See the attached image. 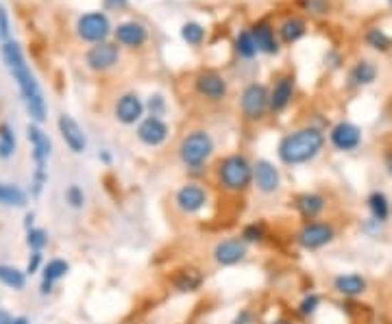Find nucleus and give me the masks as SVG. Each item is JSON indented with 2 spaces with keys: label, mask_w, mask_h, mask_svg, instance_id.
Masks as SVG:
<instances>
[{
  "label": "nucleus",
  "mask_w": 392,
  "mask_h": 324,
  "mask_svg": "<svg viewBox=\"0 0 392 324\" xmlns=\"http://www.w3.org/2000/svg\"><path fill=\"white\" fill-rule=\"evenodd\" d=\"M336 237V229L329 225V222H318V220H312V222H305L301 227V231L297 233V242L301 248L305 250H318L327 244H332Z\"/></svg>",
  "instance_id": "12"
},
{
  "label": "nucleus",
  "mask_w": 392,
  "mask_h": 324,
  "mask_svg": "<svg viewBox=\"0 0 392 324\" xmlns=\"http://www.w3.org/2000/svg\"><path fill=\"white\" fill-rule=\"evenodd\" d=\"M246 257V242L242 237H229L216 244L213 259L218 266H235Z\"/></svg>",
  "instance_id": "20"
},
{
  "label": "nucleus",
  "mask_w": 392,
  "mask_h": 324,
  "mask_svg": "<svg viewBox=\"0 0 392 324\" xmlns=\"http://www.w3.org/2000/svg\"><path fill=\"white\" fill-rule=\"evenodd\" d=\"M242 239L248 244V242H262L264 239V227L262 225H246L244 231H242Z\"/></svg>",
  "instance_id": "37"
},
{
  "label": "nucleus",
  "mask_w": 392,
  "mask_h": 324,
  "mask_svg": "<svg viewBox=\"0 0 392 324\" xmlns=\"http://www.w3.org/2000/svg\"><path fill=\"white\" fill-rule=\"evenodd\" d=\"M16 153V135L9 124H0V157L9 159Z\"/></svg>",
  "instance_id": "33"
},
{
  "label": "nucleus",
  "mask_w": 392,
  "mask_h": 324,
  "mask_svg": "<svg viewBox=\"0 0 392 324\" xmlns=\"http://www.w3.org/2000/svg\"><path fill=\"white\" fill-rule=\"evenodd\" d=\"M26 244L33 253H40V250L46 246V233L42 229H31L28 231V237H26Z\"/></svg>",
  "instance_id": "36"
},
{
  "label": "nucleus",
  "mask_w": 392,
  "mask_h": 324,
  "mask_svg": "<svg viewBox=\"0 0 392 324\" xmlns=\"http://www.w3.org/2000/svg\"><path fill=\"white\" fill-rule=\"evenodd\" d=\"M307 31H309V22L301 14H290L277 22V35L281 46H295L305 38Z\"/></svg>",
  "instance_id": "16"
},
{
  "label": "nucleus",
  "mask_w": 392,
  "mask_h": 324,
  "mask_svg": "<svg viewBox=\"0 0 392 324\" xmlns=\"http://www.w3.org/2000/svg\"><path fill=\"white\" fill-rule=\"evenodd\" d=\"M297 7L303 16L309 18H327L334 14L332 0H297Z\"/></svg>",
  "instance_id": "27"
},
{
  "label": "nucleus",
  "mask_w": 392,
  "mask_h": 324,
  "mask_svg": "<svg viewBox=\"0 0 392 324\" xmlns=\"http://www.w3.org/2000/svg\"><path fill=\"white\" fill-rule=\"evenodd\" d=\"M364 44L373 48L375 53H390L392 50V38L381 26H369L364 31Z\"/></svg>",
  "instance_id": "26"
},
{
  "label": "nucleus",
  "mask_w": 392,
  "mask_h": 324,
  "mask_svg": "<svg viewBox=\"0 0 392 324\" xmlns=\"http://www.w3.org/2000/svg\"><path fill=\"white\" fill-rule=\"evenodd\" d=\"M366 205L375 222H386L390 218V200L383 192H373L366 198Z\"/></svg>",
  "instance_id": "28"
},
{
  "label": "nucleus",
  "mask_w": 392,
  "mask_h": 324,
  "mask_svg": "<svg viewBox=\"0 0 392 324\" xmlns=\"http://www.w3.org/2000/svg\"><path fill=\"white\" fill-rule=\"evenodd\" d=\"M0 281L11 287V290H22L24 287V274L11 266H0Z\"/></svg>",
  "instance_id": "34"
},
{
  "label": "nucleus",
  "mask_w": 392,
  "mask_h": 324,
  "mask_svg": "<svg viewBox=\"0 0 392 324\" xmlns=\"http://www.w3.org/2000/svg\"><path fill=\"white\" fill-rule=\"evenodd\" d=\"M318 305H320V298H318L316 294H309V296H305V298L301 301L299 311H301L303 315H312V313H316Z\"/></svg>",
  "instance_id": "38"
},
{
  "label": "nucleus",
  "mask_w": 392,
  "mask_h": 324,
  "mask_svg": "<svg viewBox=\"0 0 392 324\" xmlns=\"http://www.w3.org/2000/svg\"><path fill=\"white\" fill-rule=\"evenodd\" d=\"M170 135V126L164 122V118H155V116H147L137 124V139L147 146L155 148L161 146V144L168 139Z\"/></svg>",
  "instance_id": "17"
},
{
  "label": "nucleus",
  "mask_w": 392,
  "mask_h": 324,
  "mask_svg": "<svg viewBox=\"0 0 392 324\" xmlns=\"http://www.w3.org/2000/svg\"><path fill=\"white\" fill-rule=\"evenodd\" d=\"M240 112L248 122H260L270 114V87L264 83H248L240 94Z\"/></svg>",
  "instance_id": "5"
},
{
  "label": "nucleus",
  "mask_w": 392,
  "mask_h": 324,
  "mask_svg": "<svg viewBox=\"0 0 392 324\" xmlns=\"http://www.w3.org/2000/svg\"><path fill=\"white\" fill-rule=\"evenodd\" d=\"M0 202L9 207H24L26 205V194L11 183H0Z\"/></svg>",
  "instance_id": "32"
},
{
  "label": "nucleus",
  "mask_w": 392,
  "mask_h": 324,
  "mask_svg": "<svg viewBox=\"0 0 392 324\" xmlns=\"http://www.w3.org/2000/svg\"><path fill=\"white\" fill-rule=\"evenodd\" d=\"M268 324H292V322H288V320H272V322H268Z\"/></svg>",
  "instance_id": "46"
},
{
  "label": "nucleus",
  "mask_w": 392,
  "mask_h": 324,
  "mask_svg": "<svg viewBox=\"0 0 392 324\" xmlns=\"http://www.w3.org/2000/svg\"><path fill=\"white\" fill-rule=\"evenodd\" d=\"M216 178L225 192L242 194L253 185V163L240 153L227 155L216 166Z\"/></svg>",
  "instance_id": "3"
},
{
  "label": "nucleus",
  "mask_w": 392,
  "mask_h": 324,
  "mask_svg": "<svg viewBox=\"0 0 392 324\" xmlns=\"http://www.w3.org/2000/svg\"><path fill=\"white\" fill-rule=\"evenodd\" d=\"M168 109V104H166V98L161 94H153L147 102V112L149 116H155V118H161Z\"/></svg>",
  "instance_id": "35"
},
{
  "label": "nucleus",
  "mask_w": 392,
  "mask_h": 324,
  "mask_svg": "<svg viewBox=\"0 0 392 324\" xmlns=\"http://www.w3.org/2000/svg\"><path fill=\"white\" fill-rule=\"evenodd\" d=\"M233 53L238 55V59L242 61H253L260 50H258V44L253 40V33H251V26H246V28H240L235 33V38H233Z\"/></svg>",
  "instance_id": "24"
},
{
  "label": "nucleus",
  "mask_w": 392,
  "mask_h": 324,
  "mask_svg": "<svg viewBox=\"0 0 392 324\" xmlns=\"http://www.w3.org/2000/svg\"><path fill=\"white\" fill-rule=\"evenodd\" d=\"M325 148V133L320 126L307 124L297 131H290L281 137L277 155L286 166H303L314 161Z\"/></svg>",
  "instance_id": "2"
},
{
  "label": "nucleus",
  "mask_w": 392,
  "mask_h": 324,
  "mask_svg": "<svg viewBox=\"0 0 392 324\" xmlns=\"http://www.w3.org/2000/svg\"><path fill=\"white\" fill-rule=\"evenodd\" d=\"M383 168H386V172H388L390 178H392V148H388V151L383 153Z\"/></svg>",
  "instance_id": "43"
},
{
  "label": "nucleus",
  "mask_w": 392,
  "mask_h": 324,
  "mask_svg": "<svg viewBox=\"0 0 392 324\" xmlns=\"http://www.w3.org/2000/svg\"><path fill=\"white\" fill-rule=\"evenodd\" d=\"M68 264L63 259H53L46 268H44V281H42V294H48L53 290V283L59 281L61 276H65L68 272Z\"/></svg>",
  "instance_id": "30"
},
{
  "label": "nucleus",
  "mask_w": 392,
  "mask_h": 324,
  "mask_svg": "<svg viewBox=\"0 0 392 324\" xmlns=\"http://www.w3.org/2000/svg\"><path fill=\"white\" fill-rule=\"evenodd\" d=\"M377 75H379V68L375 65V61L371 59H358L346 75V85L351 90H362V87H369L377 81Z\"/></svg>",
  "instance_id": "21"
},
{
  "label": "nucleus",
  "mask_w": 392,
  "mask_h": 324,
  "mask_svg": "<svg viewBox=\"0 0 392 324\" xmlns=\"http://www.w3.org/2000/svg\"><path fill=\"white\" fill-rule=\"evenodd\" d=\"M31 148H33V159H35V178H33V194L38 196L46 183V159L51 155V139L48 135L38 126V124H28L26 129Z\"/></svg>",
  "instance_id": "7"
},
{
  "label": "nucleus",
  "mask_w": 392,
  "mask_h": 324,
  "mask_svg": "<svg viewBox=\"0 0 392 324\" xmlns=\"http://www.w3.org/2000/svg\"><path fill=\"white\" fill-rule=\"evenodd\" d=\"M205 38H207V28H205L201 22H186V24L181 26V40H184L188 46H192V48L203 46Z\"/></svg>",
  "instance_id": "31"
},
{
  "label": "nucleus",
  "mask_w": 392,
  "mask_h": 324,
  "mask_svg": "<svg viewBox=\"0 0 392 324\" xmlns=\"http://www.w3.org/2000/svg\"><path fill=\"white\" fill-rule=\"evenodd\" d=\"M251 33H253V40L258 44V50L262 55L277 57L281 53V42H279V35H277V24L270 18H260L258 22H253L251 24Z\"/></svg>",
  "instance_id": "13"
},
{
  "label": "nucleus",
  "mask_w": 392,
  "mask_h": 324,
  "mask_svg": "<svg viewBox=\"0 0 392 324\" xmlns=\"http://www.w3.org/2000/svg\"><path fill=\"white\" fill-rule=\"evenodd\" d=\"M253 185L262 194H275L281 188V174L268 159H258L253 163Z\"/></svg>",
  "instance_id": "18"
},
{
  "label": "nucleus",
  "mask_w": 392,
  "mask_h": 324,
  "mask_svg": "<svg viewBox=\"0 0 392 324\" xmlns=\"http://www.w3.org/2000/svg\"><path fill=\"white\" fill-rule=\"evenodd\" d=\"M57 126H59V133H61V137L65 141V146L73 153H83L88 148L85 133H83V129L79 126V122L73 116L61 114L59 120H57Z\"/></svg>",
  "instance_id": "19"
},
{
  "label": "nucleus",
  "mask_w": 392,
  "mask_h": 324,
  "mask_svg": "<svg viewBox=\"0 0 392 324\" xmlns=\"http://www.w3.org/2000/svg\"><path fill=\"white\" fill-rule=\"evenodd\" d=\"M388 5H390V9H392V0H388Z\"/></svg>",
  "instance_id": "48"
},
{
  "label": "nucleus",
  "mask_w": 392,
  "mask_h": 324,
  "mask_svg": "<svg viewBox=\"0 0 392 324\" xmlns=\"http://www.w3.org/2000/svg\"><path fill=\"white\" fill-rule=\"evenodd\" d=\"M122 59V48L116 42H102V44H94L88 48L85 53V65L92 72H110L114 70Z\"/></svg>",
  "instance_id": "11"
},
{
  "label": "nucleus",
  "mask_w": 392,
  "mask_h": 324,
  "mask_svg": "<svg viewBox=\"0 0 392 324\" xmlns=\"http://www.w3.org/2000/svg\"><path fill=\"white\" fill-rule=\"evenodd\" d=\"M0 40H9V14L3 5H0Z\"/></svg>",
  "instance_id": "40"
},
{
  "label": "nucleus",
  "mask_w": 392,
  "mask_h": 324,
  "mask_svg": "<svg viewBox=\"0 0 392 324\" xmlns=\"http://www.w3.org/2000/svg\"><path fill=\"white\" fill-rule=\"evenodd\" d=\"M297 92V79H295V72L286 70V72H279V75L272 79L270 85V114L279 116L288 109L292 104Z\"/></svg>",
  "instance_id": "10"
},
{
  "label": "nucleus",
  "mask_w": 392,
  "mask_h": 324,
  "mask_svg": "<svg viewBox=\"0 0 392 324\" xmlns=\"http://www.w3.org/2000/svg\"><path fill=\"white\" fill-rule=\"evenodd\" d=\"M329 141H332V146L340 153H353V151H358L360 144H362V129L358 124L342 120V122L332 126Z\"/></svg>",
  "instance_id": "14"
},
{
  "label": "nucleus",
  "mask_w": 392,
  "mask_h": 324,
  "mask_svg": "<svg viewBox=\"0 0 392 324\" xmlns=\"http://www.w3.org/2000/svg\"><path fill=\"white\" fill-rule=\"evenodd\" d=\"M0 324H14V320L7 311H0Z\"/></svg>",
  "instance_id": "45"
},
{
  "label": "nucleus",
  "mask_w": 392,
  "mask_h": 324,
  "mask_svg": "<svg viewBox=\"0 0 392 324\" xmlns=\"http://www.w3.org/2000/svg\"><path fill=\"white\" fill-rule=\"evenodd\" d=\"M233 324H253V313L248 311V309L240 311V313H238V318L233 320Z\"/></svg>",
  "instance_id": "42"
},
{
  "label": "nucleus",
  "mask_w": 392,
  "mask_h": 324,
  "mask_svg": "<svg viewBox=\"0 0 392 324\" xmlns=\"http://www.w3.org/2000/svg\"><path fill=\"white\" fill-rule=\"evenodd\" d=\"M65 200L73 205V207H83V200H85V196H83V192H81V188H77V185H70L68 188V192H65Z\"/></svg>",
  "instance_id": "39"
},
{
  "label": "nucleus",
  "mask_w": 392,
  "mask_h": 324,
  "mask_svg": "<svg viewBox=\"0 0 392 324\" xmlns=\"http://www.w3.org/2000/svg\"><path fill=\"white\" fill-rule=\"evenodd\" d=\"M14 324H28V322H26V318H16Z\"/></svg>",
  "instance_id": "47"
},
{
  "label": "nucleus",
  "mask_w": 392,
  "mask_h": 324,
  "mask_svg": "<svg viewBox=\"0 0 392 324\" xmlns=\"http://www.w3.org/2000/svg\"><path fill=\"white\" fill-rule=\"evenodd\" d=\"M174 202L184 213H198L207 205V192L198 183H188L176 192Z\"/></svg>",
  "instance_id": "22"
},
{
  "label": "nucleus",
  "mask_w": 392,
  "mask_h": 324,
  "mask_svg": "<svg viewBox=\"0 0 392 324\" xmlns=\"http://www.w3.org/2000/svg\"><path fill=\"white\" fill-rule=\"evenodd\" d=\"M77 31V38L85 44H102V42H110V38H114V26L110 22V16L105 11H88L81 14L77 18L75 24Z\"/></svg>",
  "instance_id": "6"
},
{
  "label": "nucleus",
  "mask_w": 392,
  "mask_h": 324,
  "mask_svg": "<svg viewBox=\"0 0 392 324\" xmlns=\"http://www.w3.org/2000/svg\"><path fill=\"white\" fill-rule=\"evenodd\" d=\"M144 112L147 104L142 102V98L135 92H125L122 96H118L116 104H114V116L120 124H135L144 120Z\"/></svg>",
  "instance_id": "15"
},
{
  "label": "nucleus",
  "mask_w": 392,
  "mask_h": 324,
  "mask_svg": "<svg viewBox=\"0 0 392 324\" xmlns=\"http://www.w3.org/2000/svg\"><path fill=\"white\" fill-rule=\"evenodd\" d=\"M192 87L205 102H223L229 96V81L218 70H198L192 77Z\"/></svg>",
  "instance_id": "8"
},
{
  "label": "nucleus",
  "mask_w": 392,
  "mask_h": 324,
  "mask_svg": "<svg viewBox=\"0 0 392 324\" xmlns=\"http://www.w3.org/2000/svg\"><path fill=\"white\" fill-rule=\"evenodd\" d=\"M334 287H336L338 294L351 296V298H353V296L364 294L366 287H369V283H366V279H364L362 274H340V276H336Z\"/></svg>",
  "instance_id": "25"
},
{
  "label": "nucleus",
  "mask_w": 392,
  "mask_h": 324,
  "mask_svg": "<svg viewBox=\"0 0 392 324\" xmlns=\"http://www.w3.org/2000/svg\"><path fill=\"white\" fill-rule=\"evenodd\" d=\"M201 285H203V274L194 268L179 270L174 276V287L179 292H196Z\"/></svg>",
  "instance_id": "29"
},
{
  "label": "nucleus",
  "mask_w": 392,
  "mask_h": 324,
  "mask_svg": "<svg viewBox=\"0 0 392 324\" xmlns=\"http://www.w3.org/2000/svg\"><path fill=\"white\" fill-rule=\"evenodd\" d=\"M114 42L127 50H142L151 42L149 26L137 20H125L114 26Z\"/></svg>",
  "instance_id": "9"
},
{
  "label": "nucleus",
  "mask_w": 392,
  "mask_h": 324,
  "mask_svg": "<svg viewBox=\"0 0 392 324\" xmlns=\"http://www.w3.org/2000/svg\"><path fill=\"white\" fill-rule=\"evenodd\" d=\"M0 53H3V61H5L7 70L11 72L14 81L20 87V94H22V100L26 104L28 116L33 118L35 124L44 122L46 120L44 94L40 90V83L35 81V75H33L28 63H26V57H24L20 44L14 42V40H7V42H3V46H0Z\"/></svg>",
  "instance_id": "1"
},
{
  "label": "nucleus",
  "mask_w": 392,
  "mask_h": 324,
  "mask_svg": "<svg viewBox=\"0 0 392 324\" xmlns=\"http://www.w3.org/2000/svg\"><path fill=\"white\" fill-rule=\"evenodd\" d=\"M129 7V0H102L105 11H125Z\"/></svg>",
  "instance_id": "41"
},
{
  "label": "nucleus",
  "mask_w": 392,
  "mask_h": 324,
  "mask_svg": "<svg viewBox=\"0 0 392 324\" xmlns=\"http://www.w3.org/2000/svg\"><path fill=\"white\" fill-rule=\"evenodd\" d=\"M325 205H327V200L320 196V194H301L295 200V209L299 211V215H301L305 222L316 220L318 215L323 213Z\"/></svg>",
  "instance_id": "23"
},
{
  "label": "nucleus",
  "mask_w": 392,
  "mask_h": 324,
  "mask_svg": "<svg viewBox=\"0 0 392 324\" xmlns=\"http://www.w3.org/2000/svg\"><path fill=\"white\" fill-rule=\"evenodd\" d=\"M40 261H42V255H40V253H33L31 259H28V272H35V270H38Z\"/></svg>",
  "instance_id": "44"
},
{
  "label": "nucleus",
  "mask_w": 392,
  "mask_h": 324,
  "mask_svg": "<svg viewBox=\"0 0 392 324\" xmlns=\"http://www.w3.org/2000/svg\"><path fill=\"white\" fill-rule=\"evenodd\" d=\"M213 155V137L205 129L186 133L179 141V159L188 170H201Z\"/></svg>",
  "instance_id": "4"
}]
</instances>
